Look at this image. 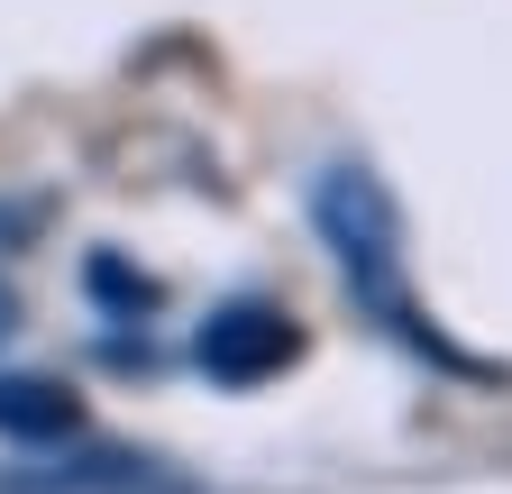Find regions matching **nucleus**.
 <instances>
[{
  "instance_id": "3",
  "label": "nucleus",
  "mask_w": 512,
  "mask_h": 494,
  "mask_svg": "<svg viewBox=\"0 0 512 494\" xmlns=\"http://www.w3.org/2000/svg\"><path fill=\"white\" fill-rule=\"evenodd\" d=\"M0 430H19V440H55V430H74V403L37 376H10L0 385Z\"/></svg>"
},
{
  "instance_id": "2",
  "label": "nucleus",
  "mask_w": 512,
  "mask_h": 494,
  "mask_svg": "<svg viewBox=\"0 0 512 494\" xmlns=\"http://www.w3.org/2000/svg\"><path fill=\"white\" fill-rule=\"evenodd\" d=\"M284 357H293V330H284L275 312H256V302H238V312H220V321L202 330V366H211V376H229V385L266 376V366H284Z\"/></svg>"
},
{
  "instance_id": "1",
  "label": "nucleus",
  "mask_w": 512,
  "mask_h": 494,
  "mask_svg": "<svg viewBox=\"0 0 512 494\" xmlns=\"http://www.w3.org/2000/svg\"><path fill=\"white\" fill-rule=\"evenodd\" d=\"M320 238H330V257H339V275H348V293L366 302V312L394 330V339L430 348V330L412 321V275H403L394 202H384V183L366 165H339L330 183H320Z\"/></svg>"
},
{
  "instance_id": "4",
  "label": "nucleus",
  "mask_w": 512,
  "mask_h": 494,
  "mask_svg": "<svg viewBox=\"0 0 512 494\" xmlns=\"http://www.w3.org/2000/svg\"><path fill=\"white\" fill-rule=\"evenodd\" d=\"M0 339H10V284H0Z\"/></svg>"
}]
</instances>
